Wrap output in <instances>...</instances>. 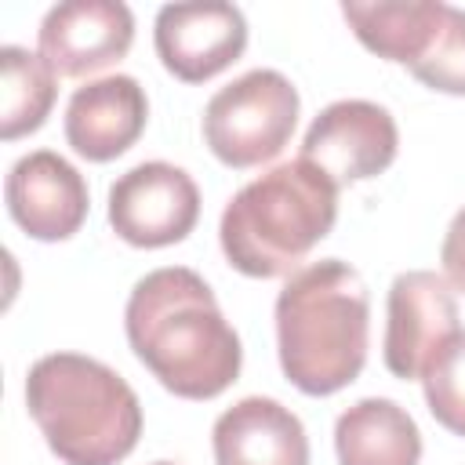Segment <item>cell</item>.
Listing matches in <instances>:
<instances>
[{
	"label": "cell",
	"instance_id": "cell-1",
	"mask_svg": "<svg viewBox=\"0 0 465 465\" xmlns=\"http://www.w3.org/2000/svg\"><path fill=\"white\" fill-rule=\"evenodd\" d=\"M124 331L153 378L182 400H214L240 378V334L207 280L185 265L153 269L134 283Z\"/></svg>",
	"mask_w": 465,
	"mask_h": 465
},
{
	"label": "cell",
	"instance_id": "cell-2",
	"mask_svg": "<svg viewBox=\"0 0 465 465\" xmlns=\"http://www.w3.org/2000/svg\"><path fill=\"white\" fill-rule=\"evenodd\" d=\"M371 298L341 258H320L276 294V352L287 381L305 396H331L367 363Z\"/></svg>",
	"mask_w": 465,
	"mask_h": 465
},
{
	"label": "cell",
	"instance_id": "cell-3",
	"mask_svg": "<svg viewBox=\"0 0 465 465\" xmlns=\"http://www.w3.org/2000/svg\"><path fill=\"white\" fill-rule=\"evenodd\" d=\"M25 407L65 465H120L142 436L134 389L102 360L47 352L25 374Z\"/></svg>",
	"mask_w": 465,
	"mask_h": 465
},
{
	"label": "cell",
	"instance_id": "cell-4",
	"mask_svg": "<svg viewBox=\"0 0 465 465\" xmlns=\"http://www.w3.org/2000/svg\"><path fill=\"white\" fill-rule=\"evenodd\" d=\"M334 218L338 182L298 156L269 167L225 203L218 240L236 272L272 280L298 272L309 251L334 229Z\"/></svg>",
	"mask_w": 465,
	"mask_h": 465
},
{
	"label": "cell",
	"instance_id": "cell-5",
	"mask_svg": "<svg viewBox=\"0 0 465 465\" xmlns=\"http://www.w3.org/2000/svg\"><path fill=\"white\" fill-rule=\"evenodd\" d=\"M302 98L276 69H251L211 94L203 109L207 149L236 171L272 160L294 134Z\"/></svg>",
	"mask_w": 465,
	"mask_h": 465
},
{
	"label": "cell",
	"instance_id": "cell-6",
	"mask_svg": "<svg viewBox=\"0 0 465 465\" xmlns=\"http://www.w3.org/2000/svg\"><path fill=\"white\" fill-rule=\"evenodd\" d=\"M200 218V189L189 171L149 160L109 185V225L131 247L182 243Z\"/></svg>",
	"mask_w": 465,
	"mask_h": 465
},
{
	"label": "cell",
	"instance_id": "cell-7",
	"mask_svg": "<svg viewBox=\"0 0 465 465\" xmlns=\"http://www.w3.org/2000/svg\"><path fill=\"white\" fill-rule=\"evenodd\" d=\"M400 149L396 120L367 98H341L320 109L302 138V160L320 167L338 185L378 178Z\"/></svg>",
	"mask_w": 465,
	"mask_h": 465
},
{
	"label": "cell",
	"instance_id": "cell-8",
	"mask_svg": "<svg viewBox=\"0 0 465 465\" xmlns=\"http://www.w3.org/2000/svg\"><path fill=\"white\" fill-rule=\"evenodd\" d=\"M385 316L381 356L385 367L403 381L421 378L429 360L461 331L450 283L429 269H411L392 280Z\"/></svg>",
	"mask_w": 465,
	"mask_h": 465
},
{
	"label": "cell",
	"instance_id": "cell-9",
	"mask_svg": "<svg viewBox=\"0 0 465 465\" xmlns=\"http://www.w3.org/2000/svg\"><path fill=\"white\" fill-rule=\"evenodd\" d=\"M153 44L171 76L203 84L247 47V18L236 4H167L156 11Z\"/></svg>",
	"mask_w": 465,
	"mask_h": 465
},
{
	"label": "cell",
	"instance_id": "cell-10",
	"mask_svg": "<svg viewBox=\"0 0 465 465\" xmlns=\"http://www.w3.org/2000/svg\"><path fill=\"white\" fill-rule=\"evenodd\" d=\"M40 54L54 76H91L134 44V15L120 0H65L40 22Z\"/></svg>",
	"mask_w": 465,
	"mask_h": 465
},
{
	"label": "cell",
	"instance_id": "cell-11",
	"mask_svg": "<svg viewBox=\"0 0 465 465\" xmlns=\"http://www.w3.org/2000/svg\"><path fill=\"white\" fill-rule=\"evenodd\" d=\"M4 200L15 225L44 243H58L80 232L91 207L84 174L51 149L25 153L11 163L4 182Z\"/></svg>",
	"mask_w": 465,
	"mask_h": 465
},
{
	"label": "cell",
	"instance_id": "cell-12",
	"mask_svg": "<svg viewBox=\"0 0 465 465\" xmlns=\"http://www.w3.org/2000/svg\"><path fill=\"white\" fill-rule=\"evenodd\" d=\"M149 98L134 76H102L73 91L65 105V142L91 163L124 156L145 131Z\"/></svg>",
	"mask_w": 465,
	"mask_h": 465
},
{
	"label": "cell",
	"instance_id": "cell-13",
	"mask_svg": "<svg viewBox=\"0 0 465 465\" xmlns=\"http://www.w3.org/2000/svg\"><path fill=\"white\" fill-rule=\"evenodd\" d=\"M218 465H309L302 418L269 396H243L211 429Z\"/></svg>",
	"mask_w": 465,
	"mask_h": 465
},
{
	"label": "cell",
	"instance_id": "cell-14",
	"mask_svg": "<svg viewBox=\"0 0 465 465\" xmlns=\"http://www.w3.org/2000/svg\"><path fill=\"white\" fill-rule=\"evenodd\" d=\"M450 4L443 0H378V4H360L345 0L341 15L356 40L396 65H407L411 73L432 54L440 29L447 22Z\"/></svg>",
	"mask_w": 465,
	"mask_h": 465
},
{
	"label": "cell",
	"instance_id": "cell-15",
	"mask_svg": "<svg viewBox=\"0 0 465 465\" xmlns=\"http://www.w3.org/2000/svg\"><path fill=\"white\" fill-rule=\"evenodd\" d=\"M334 450L338 465H418L421 432L396 400L367 396L338 414Z\"/></svg>",
	"mask_w": 465,
	"mask_h": 465
},
{
	"label": "cell",
	"instance_id": "cell-16",
	"mask_svg": "<svg viewBox=\"0 0 465 465\" xmlns=\"http://www.w3.org/2000/svg\"><path fill=\"white\" fill-rule=\"evenodd\" d=\"M54 94H58V76L44 62V54H33L15 44L0 47V138L4 142H15L44 127L54 105Z\"/></svg>",
	"mask_w": 465,
	"mask_h": 465
},
{
	"label": "cell",
	"instance_id": "cell-17",
	"mask_svg": "<svg viewBox=\"0 0 465 465\" xmlns=\"http://www.w3.org/2000/svg\"><path fill=\"white\" fill-rule=\"evenodd\" d=\"M429 414L454 436H465V331H458L421 371Z\"/></svg>",
	"mask_w": 465,
	"mask_h": 465
},
{
	"label": "cell",
	"instance_id": "cell-18",
	"mask_svg": "<svg viewBox=\"0 0 465 465\" xmlns=\"http://www.w3.org/2000/svg\"><path fill=\"white\" fill-rule=\"evenodd\" d=\"M414 80L443 94H465V11L461 7L447 11L440 40L432 54L414 69Z\"/></svg>",
	"mask_w": 465,
	"mask_h": 465
},
{
	"label": "cell",
	"instance_id": "cell-19",
	"mask_svg": "<svg viewBox=\"0 0 465 465\" xmlns=\"http://www.w3.org/2000/svg\"><path fill=\"white\" fill-rule=\"evenodd\" d=\"M440 262H443V280L454 291H465V207L450 218L443 247H440Z\"/></svg>",
	"mask_w": 465,
	"mask_h": 465
},
{
	"label": "cell",
	"instance_id": "cell-20",
	"mask_svg": "<svg viewBox=\"0 0 465 465\" xmlns=\"http://www.w3.org/2000/svg\"><path fill=\"white\" fill-rule=\"evenodd\" d=\"M153 465H174V461H153Z\"/></svg>",
	"mask_w": 465,
	"mask_h": 465
}]
</instances>
